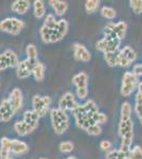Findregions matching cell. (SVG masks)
Segmentation results:
<instances>
[{"label": "cell", "instance_id": "29", "mask_svg": "<svg viewBox=\"0 0 142 159\" xmlns=\"http://www.w3.org/2000/svg\"><path fill=\"white\" fill-rule=\"evenodd\" d=\"M100 13L104 18H107V19H113L117 16V12H116V10L112 7H103L102 9H101Z\"/></svg>", "mask_w": 142, "mask_h": 159}, {"label": "cell", "instance_id": "2", "mask_svg": "<svg viewBox=\"0 0 142 159\" xmlns=\"http://www.w3.org/2000/svg\"><path fill=\"white\" fill-rule=\"evenodd\" d=\"M25 28V22L15 17H7L0 21V31L11 35H17Z\"/></svg>", "mask_w": 142, "mask_h": 159}, {"label": "cell", "instance_id": "3", "mask_svg": "<svg viewBox=\"0 0 142 159\" xmlns=\"http://www.w3.org/2000/svg\"><path fill=\"white\" fill-rule=\"evenodd\" d=\"M138 76L133 73V71H126L123 74L122 84H121V94L123 97H130L135 90L136 86H138Z\"/></svg>", "mask_w": 142, "mask_h": 159}, {"label": "cell", "instance_id": "8", "mask_svg": "<svg viewBox=\"0 0 142 159\" xmlns=\"http://www.w3.org/2000/svg\"><path fill=\"white\" fill-rule=\"evenodd\" d=\"M9 102L11 103L13 109L15 110V112H17L18 110L22 107V92L19 88H14L10 93L9 97Z\"/></svg>", "mask_w": 142, "mask_h": 159}, {"label": "cell", "instance_id": "16", "mask_svg": "<svg viewBox=\"0 0 142 159\" xmlns=\"http://www.w3.org/2000/svg\"><path fill=\"white\" fill-rule=\"evenodd\" d=\"M72 83L76 86V88L88 87V75L85 72H79L72 78Z\"/></svg>", "mask_w": 142, "mask_h": 159}, {"label": "cell", "instance_id": "19", "mask_svg": "<svg viewBox=\"0 0 142 159\" xmlns=\"http://www.w3.org/2000/svg\"><path fill=\"white\" fill-rule=\"evenodd\" d=\"M119 56H120V50L115 52H106L104 53V60L109 67H116L118 66Z\"/></svg>", "mask_w": 142, "mask_h": 159}, {"label": "cell", "instance_id": "33", "mask_svg": "<svg viewBox=\"0 0 142 159\" xmlns=\"http://www.w3.org/2000/svg\"><path fill=\"white\" fill-rule=\"evenodd\" d=\"M68 21L66 19H59L57 20V25H56V30L58 31L61 34H63L64 36L66 35L67 31H68Z\"/></svg>", "mask_w": 142, "mask_h": 159}, {"label": "cell", "instance_id": "22", "mask_svg": "<svg viewBox=\"0 0 142 159\" xmlns=\"http://www.w3.org/2000/svg\"><path fill=\"white\" fill-rule=\"evenodd\" d=\"M4 56L7 57V64H9V67L11 68H17V66L19 65V60H18V56L14 51L12 50H6L4 51Z\"/></svg>", "mask_w": 142, "mask_h": 159}, {"label": "cell", "instance_id": "1", "mask_svg": "<svg viewBox=\"0 0 142 159\" xmlns=\"http://www.w3.org/2000/svg\"><path fill=\"white\" fill-rule=\"evenodd\" d=\"M51 122H52L53 130L56 135H62L68 129L69 127V118L67 116L66 111L59 109L53 108L50 110Z\"/></svg>", "mask_w": 142, "mask_h": 159}, {"label": "cell", "instance_id": "24", "mask_svg": "<svg viewBox=\"0 0 142 159\" xmlns=\"http://www.w3.org/2000/svg\"><path fill=\"white\" fill-rule=\"evenodd\" d=\"M120 53L122 55H124L125 57L131 61V63L135 61L136 58H137V52L131 47H130V46H125V47H123L122 49L120 50Z\"/></svg>", "mask_w": 142, "mask_h": 159}, {"label": "cell", "instance_id": "34", "mask_svg": "<svg viewBox=\"0 0 142 159\" xmlns=\"http://www.w3.org/2000/svg\"><path fill=\"white\" fill-rule=\"evenodd\" d=\"M130 6L135 14L142 13V0H131Z\"/></svg>", "mask_w": 142, "mask_h": 159}, {"label": "cell", "instance_id": "26", "mask_svg": "<svg viewBox=\"0 0 142 159\" xmlns=\"http://www.w3.org/2000/svg\"><path fill=\"white\" fill-rule=\"evenodd\" d=\"M101 2L99 0H87L85 2V11H86L88 14H92V13H95L99 10Z\"/></svg>", "mask_w": 142, "mask_h": 159}, {"label": "cell", "instance_id": "4", "mask_svg": "<svg viewBox=\"0 0 142 159\" xmlns=\"http://www.w3.org/2000/svg\"><path fill=\"white\" fill-rule=\"evenodd\" d=\"M51 104V98L48 96L42 97L35 94L32 99V105H33V110L37 112V115L39 117H44L47 114V110Z\"/></svg>", "mask_w": 142, "mask_h": 159}, {"label": "cell", "instance_id": "46", "mask_svg": "<svg viewBox=\"0 0 142 159\" xmlns=\"http://www.w3.org/2000/svg\"><path fill=\"white\" fill-rule=\"evenodd\" d=\"M138 93L142 94V82L138 84Z\"/></svg>", "mask_w": 142, "mask_h": 159}, {"label": "cell", "instance_id": "20", "mask_svg": "<svg viewBox=\"0 0 142 159\" xmlns=\"http://www.w3.org/2000/svg\"><path fill=\"white\" fill-rule=\"evenodd\" d=\"M25 53H27V60L30 61L32 65H35L37 63V48L35 47V45L30 43L27 46V49H25Z\"/></svg>", "mask_w": 142, "mask_h": 159}, {"label": "cell", "instance_id": "39", "mask_svg": "<svg viewBox=\"0 0 142 159\" xmlns=\"http://www.w3.org/2000/svg\"><path fill=\"white\" fill-rule=\"evenodd\" d=\"M76 96L80 99H85L88 96V87H83V88H76Z\"/></svg>", "mask_w": 142, "mask_h": 159}, {"label": "cell", "instance_id": "23", "mask_svg": "<svg viewBox=\"0 0 142 159\" xmlns=\"http://www.w3.org/2000/svg\"><path fill=\"white\" fill-rule=\"evenodd\" d=\"M133 129L134 124L131 119L127 120V121H121L120 120V123H119V134H120L121 137H123V136L128 134V133H131Z\"/></svg>", "mask_w": 142, "mask_h": 159}, {"label": "cell", "instance_id": "31", "mask_svg": "<svg viewBox=\"0 0 142 159\" xmlns=\"http://www.w3.org/2000/svg\"><path fill=\"white\" fill-rule=\"evenodd\" d=\"M43 25L47 27L48 29H50V30H54L56 28V25H57V20L55 19L53 14H48L47 16H46L45 22H44Z\"/></svg>", "mask_w": 142, "mask_h": 159}, {"label": "cell", "instance_id": "45", "mask_svg": "<svg viewBox=\"0 0 142 159\" xmlns=\"http://www.w3.org/2000/svg\"><path fill=\"white\" fill-rule=\"evenodd\" d=\"M127 158H128V154H126L124 152H122L121 150H119L118 158L117 159H127Z\"/></svg>", "mask_w": 142, "mask_h": 159}, {"label": "cell", "instance_id": "25", "mask_svg": "<svg viewBox=\"0 0 142 159\" xmlns=\"http://www.w3.org/2000/svg\"><path fill=\"white\" fill-rule=\"evenodd\" d=\"M131 106L128 102H124L121 105V121H127L131 120Z\"/></svg>", "mask_w": 142, "mask_h": 159}, {"label": "cell", "instance_id": "43", "mask_svg": "<svg viewBox=\"0 0 142 159\" xmlns=\"http://www.w3.org/2000/svg\"><path fill=\"white\" fill-rule=\"evenodd\" d=\"M133 73L138 76V78L139 76H142V64H137V65L134 66Z\"/></svg>", "mask_w": 142, "mask_h": 159}, {"label": "cell", "instance_id": "18", "mask_svg": "<svg viewBox=\"0 0 142 159\" xmlns=\"http://www.w3.org/2000/svg\"><path fill=\"white\" fill-rule=\"evenodd\" d=\"M32 74L37 82H42L45 78V65L40 61H37L32 69Z\"/></svg>", "mask_w": 142, "mask_h": 159}, {"label": "cell", "instance_id": "41", "mask_svg": "<svg viewBox=\"0 0 142 159\" xmlns=\"http://www.w3.org/2000/svg\"><path fill=\"white\" fill-rule=\"evenodd\" d=\"M112 142L109 140H102L100 142V148L103 151H106V152H109V150L112 148Z\"/></svg>", "mask_w": 142, "mask_h": 159}, {"label": "cell", "instance_id": "36", "mask_svg": "<svg viewBox=\"0 0 142 159\" xmlns=\"http://www.w3.org/2000/svg\"><path fill=\"white\" fill-rule=\"evenodd\" d=\"M92 120L94 121L95 124H104V123H106L107 121V116L105 114H103V112H97V114H94V116H92Z\"/></svg>", "mask_w": 142, "mask_h": 159}, {"label": "cell", "instance_id": "27", "mask_svg": "<svg viewBox=\"0 0 142 159\" xmlns=\"http://www.w3.org/2000/svg\"><path fill=\"white\" fill-rule=\"evenodd\" d=\"M63 98L65 99L66 104H67V110H73V108L76 107V98H74V94L72 92H66V93L63 94Z\"/></svg>", "mask_w": 142, "mask_h": 159}, {"label": "cell", "instance_id": "10", "mask_svg": "<svg viewBox=\"0 0 142 159\" xmlns=\"http://www.w3.org/2000/svg\"><path fill=\"white\" fill-rule=\"evenodd\" d=\"M30 1L29 0H16L12 3V11L17 13L19 15L25 14L30 9Z\"/></svg>", "mask_w": 142, "mask_h": 159}, {"label": "cell", "instance_id": "9", "mask_svg": "<svg viewBox=\"0 0 142 159\" xmlns=\"http://www.w3.org/2000/svg\"><path fill=\"white\" fill-rule=\"evenodd\" d=\"M28 151H29V145L25 142L18 139H12L11 154H14V155H22V154L28 153Z\"/></svg>", "mask_w": 142, "mask_h": 159}, {"label": "cell", "instance_id": "17", "mask_svg": "<svg viewBox=\"0 0 142 159\" xmlns=\"http://www.w3.org/2000/svg\"><path fill=\"white\" fill-rule=\"evenodd\" d=\"M122 138V141H121V148L120 150L122 152H124L126 154H128L131 152V143H133V139H134V132L128 133V134L124 135Z\"/></svg>", "mask_w": 142, "mask_h": 159}, {"label": "cell", "instance_id": "38", "mask_svg": "<svg viewBox=\"0 0 142 159\" xmlns=\"http://www.w3.org/2000/svg\"><path fill=\"white\" fill-rule=\"evenodd\" d=\"M86 132H87V134L90 136H98L102 133V127H101V125L99 124H94V125H91Z\"/></svg>", "mask_w": 142, "mask_h": 159}, {"label": "cell", "instance_id": "35", "mask_svg": "<svg viewBox=\"0 0 142 159\" xmlns=\"http://www.w3.org/2000/svg\"><path fill=\"white\" fill-rule=\"evenodd\" d=\"M127 159H142V150L140 147H135L128 153Z\"/></svg>", "mask_w": 142, "mask_h": 159}, {"label": "cell", "instance_id": "21", "mask_svg": "<svg viewBox=\"0 0 142 159\" xmlns=\"http://www.w3.org/2000/svg\"><path fill=\"white\" fill-rule=\"evenodd\" d=\"M33 7H34V16L36 18L40 19L45 16L46 7L43 0H35V1L33 2Z\"/></svg>", "mask_w": 142, "mask_h": 159}, {"label": "cell", "instance_id": "30", "mask_svg": "<svg viewBox=\"0 0 142 159\" xmlns=\"http://www.w3.org/2000/svg\"><path fill=\"white\" fill-rule=\"evenodd\" d=\"M52 31L53 30H50L48 29L47 27H45V25H43L42 28H40V37H42V40L45 43H50L51 42V35H52Z\"/></svg>", "mask_w": 142, "mask_h": 159}, {"label": "cell", "instance_id": "47", "mask_svg": "<svg viewBox=\"0 0 142 159\" xmlns=\"http://www.w3.org/2000/svg\"><path fill=\"white\" fill-rule=\"evenodd\" d=\"M137 115H138L139 121H140V122L142 123V110H141V111H138V112H137Z\"/></svg>", "mask_w": 142, "mask_h": 159}, {"label": "cell", "instance_id": "7", "mask_svg": "<svg viewBox=\"0 0 142 159\" xmlns=\"http://www.w3.org/2000/svg\"><path fill=\"white\" fill-rule=\"evenodd\" d=\"M32 64L25 58V60L21 61L19 63V65L16 68V74L19 79H27L32 74V69H33Z\"/></svg>", "mask_w": 142, "mask_h": 159}, {"label": "cell", "instance_id": "44", "mask_svg": "<svg viewBox=\"0 0 142 159\" xmlns=\"http://www.w3.org/2000/svg\"><path fill=\"white\" fill-rule=\"evenodd\" d=\"M58 108L64 110V111H66V110H67V104H66L65 99H64L63 97H62L61 100H59V102H58Z\"/></svg>", "mask_w": 142, "mask_h": 159}, {"label": "cell", "instance_id": "32", "mask_svg": "<svg viewBox=\"0 0 142 159\" xmlns=\"http://www.w3.org/2000/svg\"><path fill=\"white\" fill-rule=\"evenodd\" d=\"M58 148L62 153H70L73 151L74 144L72 142H70V141H64V142L59 143Z\"/></svg>", "mask_w": 142, "mask_h": 159}, {"label": "cell", "instance_id": "40", "mask_svg": "<svg viewBox=\"0 0 142 159\" xmlns=\"http://www.w3.org/2000/svg\"><path fill=\"white\" fill-rule=\"evenodd\" d=\"M131 65V61L125 57L124 55H122L120 53V56H119V61H118V66L120 67H128Z\"/></svg>", "mask_w": 142, "mask_h": 159}, {"label": "cell", "instance_id": "48", "mask_svg": "<svg viewBox=\"0 0 142 159\" xmlns=\"http://www.w3.org/2000/svg\"><path fill=\"white\" fill-rule=\"evenodd\" d=\"M7 159H15L14 157H11V156H10V157L9 158H7Z\"/></svg>", "mask_w": 142, "mask_h": 159}, {"label": "cell", "instance_id": "13", "mask_svg": "<svg viewBox=\"0 0 142 159\" xmlns=\"http://www.w3.org/2000/svg\"><path fill=\"white\" fill-rule=\"evenodd\" d=\"M49 4L52 7L53 11L58 16H63L68 10V3L66 1H62V0H50Z\"/></svg>", "mask_w": 142, "mask_h": 159}, {"label": "cell", "instance_id": "6", "mask_svg": "<svg viewBox=\"0 0 142 159\" xmlns=\"http://www.w3.org/2000/svg\"><path fill=\"white\" fill-rule=\"evenodd\" d=\"M73 56L76 61H89L91 58V54L87 48L84 45H81L79 43H73Z\"/></svg>", "mask_w": 142, "mask_h": 159}, {"label": "cell", "instance_id": "15", "mask_svg": "<svg viewBox=\"0 0 142 159\" xmlns=\"http://www.w3.org/2000/svg\"><path fill=\"white\" fill-rule=\"evenodd\" d=\"M108 25H110L112 31L117 34V36L120 38L121 40L124 38L126 34V30H127V25H126L125 21H119L117 24H115V22H109Z\"/></svg>", "mask_w": 142, "mask_h": 159}, {"label": "cell", "instance_id": "37", "mask_svg": "<svg viewBox=\"0 0 142 159\" xmlns=\"http://www.w3.org/2000/svg\"><path fill=\"white\" fill-rule=\"evenodd\" d=\"M107 46H108V42L105 37H103L102 39L98 40L97 43H95L97 49L99 51H101V52H103V53H105L107 51Z\"/></svg>", "mask_w": 142, "mask_h": 159}, {"label": "cell", "instance_id": "14", "mask_svg": "<svg viewBox=\"0 0 142 159\" xmlns=\"http://www.w3.org/2000/svg\"><path fill=\"white\" fill-rule=\"evenodd\" d=\"M39 118L40 117L38 116L37 112L34 111V110H27L24 114V121L27 122L29 125H31L34 129H37Z\"/></svg>", "mask_w": 142, "mask_h": 159}, {"label": "cell", "instance_id": "12", "mask_svg": "<svg viewBox=\"0 0 142 159\" xmlns=\"http://www.w3.org/2000/svg\"><path fill=\"white\" fill-rule=\"evenodd\" d=\"M11 142L12 139L2 137L0 140V159H7L11 154Z\"/></svg>", "mask_w": 142, "mask_h": 159}, {"label": "cell", "instance_id": "28", "mask_svg": "<svg viewBox=\"0 0 142 159\" xmlns=\"http://www.w3.org/2000/svg\"><path fill=\"white\" fill-rule=\"evenodd\" d=\"M84 106H85V109H86V112L88 114V116L91 118L94 114L99 112V108H98L97 104H95V102L94 100H88V101L84 104Z\"/></svg>", "mask_w": 142, "mask_h": 159}, {"label": "cell", "instance_id": "11", "mask_svg": "<svg viewBox=\"0 0 142 159\" xmlns=\"http://www.w3.org/2000/svg\"><path fill=\"white\" fill-rule=\"evenodd\" d=\"M13 129H14L15 133L19 136H27V135L31 134V133L35 130L32 126H31V125H29L27 122H25V121H17L14 124Z\"/></svg>", "mask_w": 142, "mask_h": 159}, {"label": "cell", "instance_id": "5", "mask_svg": "<svg viewBox=\"0 0 142 159\" xmlns=\"http://www.w3.org/2000/svg\"><path fill=\"white\" fill-rule=\"evenodd\" d=\"M15 114L16 112L13 109L9 99L3 100L0 104V122H9Z\"/></svg>", "mask_w": 142, "mask_h": 159}, {"label": "cell", "instance_id": "49", "mask_svg": "<svg viewBox=\"0 0 142 159\" xmlns=\"http://www.w3.org/2000/svg\"><path fill=\"white\" fill-rule=\"evenodd\" d=\"M39 159H48V158H39Z\"/></svg>", "mask_w": 142, "mask_h": 159}, {"label": "cell", "instance_id": "42", "mask_svg": "<svg viewBox=\"0 0 142 159\" xmlns=\"http://www.w3.org/2000/svg\"><path fill=\"white\" fill-rule=\"evenodd\" d=\"M7 68H9V64H7V57L2 53V54H0V71L6 70Z\"/></svg>", "mask_w": 142, "mask_h": 159}]
</instances>
